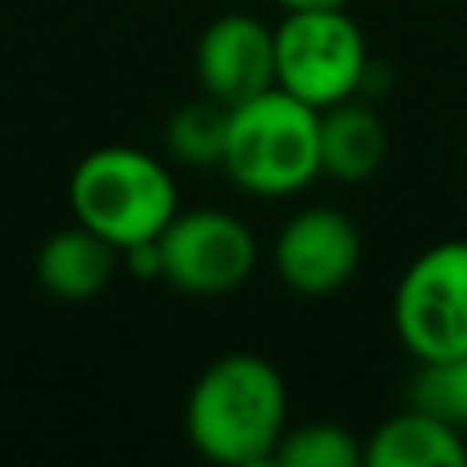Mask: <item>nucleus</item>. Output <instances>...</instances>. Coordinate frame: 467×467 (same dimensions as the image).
Returning <instances> with one entry per match:
<instances>
[{
  "label": "nucleus",
  "mask_w": 467,
  "mask_h": 467,
  "mask_svg": "<svg viewBox=\"0 0 467 467\" xmlns=\"http://www.w3.org/2000/svg\"><path fill=\"white\" fill-rule=\"evenodd\" d=\"M279 467H361L365 463V443L340 422H299L287 427L275 447Z\"/></svg>",
  "instance_id": "ddd939ff"
},
{
  "label": "nucleus",
  "mask_w": 467,
  "mask_h": 467,
  "mask_svg": "<svg viewBox=\"0 0 467 467\" xmlns=\"http://www.w3.org/2000/svg\"><path fill=\"white\" fill-rule=\"evenodd\" d=\"M193 62L202 95L238 107L275 87V29L250 13L213 16L197 37Z\"/></svg>",
  "instance_id": "6e6552de"
},
{
  "label": "nucleus",
  "mask_w": 467,
  "mask_h": 467,
  "mask_svg": "<svg viewBox=\"0 0 467 467\" xmlns=\"http://www.w3.org/2000/svg\"><path fill=\"white\" fill-rule=\"evenodd\" d=\"M164 283L185 296H230L254 275L258 238L226 210H181L161 234Z\"/></svg>",
  "instance_id": "423d86ee"
},
{
  "label": "nucleus",
  "mask_w": 467,
  "mask_h": 467,
  "mask_svg": "<svg viewBox=\"0 0 467 467\" xmlns=\"http://www.w3.org/2000/svg\"><path fill=\"white\" fill-rule=\"evenodd\" d=\"M365 463L369 467H463L467 435L439 422L435 414L406 406L389 414L373 435L365 439Z\"/></svg>",
  "instance_id": "9b49d317"
},
{
  "label": "nucleus",
  "mask_w": 467,
  "mask_h": 467,
  "mask_svg": "<svg viewBox=\"0 0 467 467\" xmlns=\"http://www.w3.org/2000/svg\"><path fill=\"white\" fill-rule=\"evenodd\" d=\"M394 337L414 361L467 357V238L427 246L389 299Z\"/></svg>",
  "instance_id": "39448f33"
},
{
  "label": "nucleus",
  "mask_w": 467,
  "mask_h": 467,
  "mask_svg": "<svg viewBox=\"0 0 467 467\" xmlns=\"http://www.w3.org/2000/svg\"><path fill=\"white\" fill-rule=\"evenodd\" d=\"M222 169L250 197H296L320 181V111L271 87L230 107Z\"/></svg>",
  "instance_id": "f03ea898"
},
{
  "label": "nucleus",
  "mask_w": 467,
  "mask_h": 467,
  "mask_svg": "<svg viewBox=\"0 0 467 467\" xmlns=\"http://www.w3.org/2000/svg\"><path fill=\"white\" fill-rule=\"evenodd\" d=\"M123 266L119 246L107 242L103 234L74 222V226L54 230L37 250V283L49 299L57 304H87V299L103 296L107 283Z\"/></svg>",
  "instance_id": "1a4fd4ad"
},
{
  "label": "nucleus",
  "mask_w": 467,
  "mask_h": 467,
  "mask_svg": "<svg viewBox=\"0 0 467 467\" xmlns=\"http://www.w3.org/2000/svg\"><path fill=\"white\" fill-rule=\"evenodd\" d=\"M369 62L361 25L345 8L283 13L275 29V87L304 99L316 111L361 95Z\"/></svg>",
  "instance_id": "20e7f679"
},
{
  "label": "nucleus",
  "mask_w": 467,
  "mask_h": 467,
  "mask_svg": "<svg viewBox=\"0 0 467 467\" xmlns=\"http://www.w3.org/2000/svg\"><path fill=\"white\" fill-rule=\"evenodd\" d=\"M406 406L435 414L451 431L467 435V357H443V361H414Z\"/></svg>",
  "instance_id": "4468645a"
},
{
  "label": "nucleus",
  "mask_w": 467,
  "mask_h": 467,
  "mask_svg": "<svg viewBox=\"0 0 467 467\" xmlns=\"http://www.w3.org/2000/svg\"><path fill=\"white\" fill-rule=\"evenodd\" d=\"M389 131L386 119L361 95L340 99L320 111V172L340 185L373 181L386 164Z\"/></svg>",
  "instance_id": "9d476101"
},
{
  "label": "nucleus",
  "mask_w": 467,
  "mask_h": 467,
  "mask_svg": "<svg viewBox=\"0 0 467 467\" xmlns=\"http://www.w3.org/2000/svg\"><path fill=\"white\" fill-rule=\"evenodd\" d=\"M230 136V107L202 95L181 103L164 123V148L185 169H222Z\"/></svg>",
  "instance_id": "f8f14e48"
},
{
  "label": "nucleus",
  "mask_w": 467,
  "mask_h": 467,
  "mask_svg": "<svg viewBox=\"0 0 467 467\" xmlns=\"http://www.w3.org/2000/svg\"><path fill=\"white\" fill-rule=\"evenodd\" d=\"M70 210L74 222L128 250L169 230V222L181 213V193L172 172L152 152L103 144L74 164Z\"/></svg>",
  "instance_id": "7ed1b4c3"
},
{
  "label": "nucleus",
  "mask_w": 467,
  "mask_h": 467,
  "mask_svg": "<svg viewBox=\"0 0 467 467\" xmlns=\"http://www.w3.org/2000/svg\"><path fill=\"white\" fill-rule=\"evenodd\" d=\"M283 13H307V8H348V0H275Z\"/></svg>",
  "instance_id": "2eb2a0df"
},
{
  "label": "nucleus",
  "mask_w": 467,
  "mask_h": 467,
  "mask_svg": "<svg viewBox=\"0 0 467 467\" xmlns=\"http://www.w3.org/2000/svg\"><path fill=\"white\" fill-rule=\"evenodd\" d=\"M287 427V381L258 353L210 361L185 398L189 443L202 460L222 467L271 463Z\"/></svg>",
  "instance_id": "f257e3e1"
},
{
  "label": "nucleus",
  "mask_w": 467,
  "mask_h": 467,
  "mask_svg": "<svg viewBox=\"0 0 467 467\" xmlns=\"http://www.w3.org/2000/svg\"><path fill=\"white\" fill-rule=\"evenodd\" d=\"M271 258L287 291L307 299L337 296L361 271V230L348 213L312 205L283 222Z\"/></svg>",
  "instance_id": "0eeeda50"
}]
</instances>
